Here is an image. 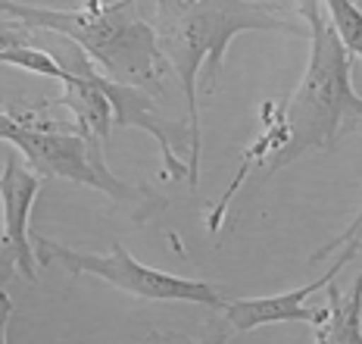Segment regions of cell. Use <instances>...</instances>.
<instances>
[{"label":"cell","instance_id":"5b68a950","mask_svg":"<svg viewBox=\"0 0 362 344\" xmlns=\"http://www.w3.org/2000/svg\"><path fill=\"white\" fill-rule=\"evenodd\" d=\"M10 144L19 147V154L41 178L54 176L103 191L122 207H153V197L144 188L125 185L119 176H112L103 154H97L78 132H63L54 129V122L35 119V122H22L10 134Z\"/></svg>","mask_w":362,"mask_h":344},{"label":"cell","instance_id":"277c9868","mask_svg":"<svg viewBox=\"0 0 362 344\" xmlns=\"http://www.w3.org/2000/svg\"><path fill=\"white\" fill-rule=\"evenodd\" d=\"M35 257L41 266H59L69 275H97L107 285L125 291L132 297H141V301H156V304H203L213 306V310H222L225 297L209 285V282L200 279H185V275H172L163 273V269H153L141 260H134L122 244H112V251L103 257V253H85L66 248V244H57L54 238H35Z\"/></svg>","mask_w":362,"mask_h":344},{"label":"cell","instance_id":"7c38bea8","mask_svg":"<svg viewBox=\"0 0 362 344\" xmlns=\"http://www.w3.org/2000/svg\"><path fill=\"white\" fill-rule=\"evenodd\" d=\"M10 310H13V301L6 291H0V341L6 338V319H10Z\"/></svg>","mask_w":362,"mask_h":344},{"label":"cell","instance_id":"52a82bcc","mask_svg":"<svg viewBox=\"0 0 362 344\" xmlns=\"http://www.w3.org/2000/svg\"><path fill=\"white\" fill-rule=\"evenodd\" d=\"M359 241H350L346 251L331 263V269L325 275H319L315 282L291 291H281V294H269V297H238V301H225V306L218 313H225L228 326L235 332H250V328L259 326H272V323H309V326H322L328 319V304L325 306H309V297L315 291L328 288L334 282V275L356 257Z\"/></svg>","mask_w":362,"mask_h":344},{"label":"cell","instance_id":"8992f818","mask_svg":"<svg viewBox=\"0 0 362 344\" xmlns=\"http://www.w3.org/2000/svg\"><path fill=\"white\" fill-rule=\"evenodd\" d=\"M41 188V176L32 166H22L16 156H6L0 172V291L13 273L35 282V244L28 235L32 207Z\"/></svg>","mask_w":362,"mask_h":344},{"label":"cell","instance_id":"ba28073f","mask_svg":"<svg viewBox=\"0 0 362 344\" xmlns=\"http://www.w3.org/2000/svg\"><path fill=\"white\" fill-rule=\"evenodd\" d=\"M322 344H362V269L353 288L341 294L337 285H328V319L315 326Z\"/></svg>","mask_w":362,"mask_h":344},{"label":"cell","instance_id":"9c48e42d","mask_svg":"<svg viewBox=\"0 0 362 344\" xmlns=\"http://www.w3.org/2000/svg\"><path fill=\"white\" fill-rule=\"evenodd\" d=\"M328 10V25L341 38L350 57L362 59V6L356 0H322Z\"/></svg>","mask_w":362,"mask_h":344},{"label":"cell","instance_id":"3957f363","mask_svg":"<svg viewBox=\"0 0 362 344\" xmlns=\"http://www.w3.org/2000/svg\"><path fill=\"white\" fill-rule=\"evenodd\" d=\"M0 16L19 19L32 32H54L59 38L75 41L100 66L103 76L122 85L163 94L165 76H172L156 28L138 13V0H85L72 10L0 0Z\"/></svg>","mask_w":362,"mask_h":344},{"label":"cell","instance_id":"8fae6325","mask_svg":"<svg viewBox=\"0 0 362 344\" xmlns=\"http://www.w3.org/2000/svg\"><path fill=\"white\" fill-rule=\"evenodd\" d=\"M32 28L22 25L19 19L4 16L0 19V50H10V47H22V44H32Z\"/></svg>","mask_w":362,"mask_h":344},{"label":"cell","instance_id":"30bf717a","mask_svg":"<svg viewBox=\"0 0 362 344\" xmlns=\"http://www.w3.org/2000/svg\"><path fill=\"white\" fill-rule=\"evenodd\" d=\"M359 235H362V207H359L356 219H353L350 226H346V229H344V231H341V235H337V238H331L328 244H322V248L313 253V260H309V263H319V260H328V257H334V253L341 251V248H346V244H350V241H359Z\"/></svg>","mask_w":362,"mask_h":344},{"label":"cell","instance_id":"6da1fadb","mask_svg":"<svg viewBox=\"0 0 362 344\" xmlns=\"http://www.w3.org/2000/svg\"><path fill=\"white\" fill-rule=\"evenodd\" d=\"M300 6L309 25V47H313L306 72L293 94L284 101V107H275V103L262 107L266 129L244 151L235 182L206 213L209 231L222 229L231 197L244 188L247 178L256 176V169L262 172V182H266L300 156L313 151H331L350 125H362V97L350 79V54L334 35V28L328 25V19L322 16L319 0H300Z\"/></svg>","mask_w":362,"mask_h":344},{"label":"cell","instance_id":"7a4b0ae2","mask_svg":"<svg viewBox=\"0 0 362 344\" xmlns=\"http://www.w3.org/2000/svg\"><path fill=\"white\" fill-rule=\"evenodd\" d=\"M160 47L169 59L181 94H185L187 132H191V154L187 185L197 188L200 182V160H203V129H200V107H197V79L206 66L209 88H216L222 59L228 54L231 41L244 32H291L300 35L303 28L293 25L291 16L269 4L253 0H160Z\"/></svg>","mask_w":362,"mask_h":344}]
</instances>
